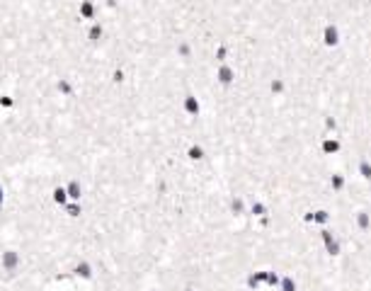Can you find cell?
<instances>
[{
	"label": "cell",
	"mask_w": 371,
	"mask_h": 291,
	"mask_svg": "<svg viewBox=\"0 0 371 291\" xmlns=\"http://www.w3.org/2000/svg\"><path fill=\"white\" fill-rule=\"evenodd\" d=\"M46 248H66V250H73L75 255H78V267L83 264V262H92L95 264V245H90L87 240H56V243H44V245H34V248H27L22 255H27V253H32V250H46ZM5 253V248L0 245V255ZM119 255H134V257H148V260L158 262L168 274L172 277H189L192 272L185 267V264H180L177 260H170V257H165V255H158V253H116V255H110V257H119ZM107 260V257H105ZM102 262V260H100ZM80 274V272H78ZM83 277V274H80ZM90 282V279H87Z\"/></svg>",
	"instance_id": "7a4b0ae2"
},
{
	"label": "cell",
	"mask_w": 371,
	"mask_h": 291,
	"mask_svg": "<svg viewBox=\"0 0 371 291\" xmlns=\"http://www.w3.org/2000/svg\"><path fill=\"white\" fill-rule=\"evenodd\" d=\"M78 262L66 248L32 250L22 255L17 272H5L0 264V291H146L148 284L170 279L158 262L119 255L100 262L95 279L87 282L78 274Z\"/></svg>",
	"instance_id": "6da1fadb"
}]
</instances>
